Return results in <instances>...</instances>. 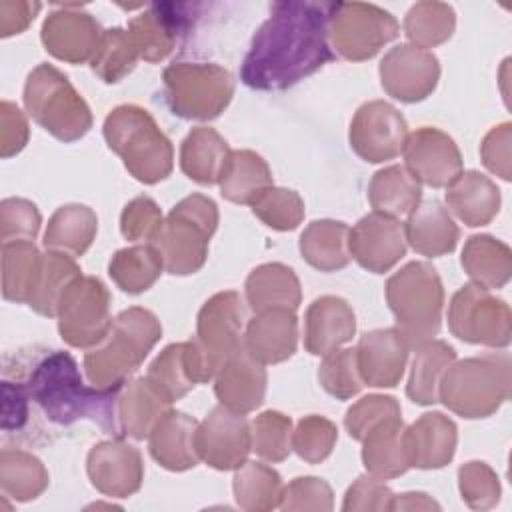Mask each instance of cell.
<instances>
[{"label": "cell", "instance_id": "cell-1", "mask_svg": "<svg viewBox=\"0 0 512 512\" xmlns=\"http://www.w3.org/2000/svg\"><path fill=\"white\" fill-rule=\"evenodd\" d=\"M330 8L332 2H274L242 60V82L254 90H286L334 60Z\"/></svg>", "mask_w": 512, "mask_h": 512}, {"label": "cell", "instance_id": "cell-2", "mask_svg": "<svg viewBox=\"0 0 512 512\" xmlns=\"http://www.w3.org/2000/svg\"><path fill=\"white\" fill-rule=\"evenodd\" d=\"M24 386L50 422L70 426L78 420H92L102 432L124 438L118 422V398L124 382L110 388L84 384L80 368L68 352H48L32 368Z\"/></svg>", "mask_w": 512, "mask_h": 512}, {"label": "cell", "instance_id": "cell-3", "mask_svg": "<svg viewBox=\"0 0 512 512\" xmlns=\"http://www.w3.org/2000/svg\"><path fill=\"white\" fill-rule=\"evenodd\" d=\"M162 336L154 312L132 306L122 310L108 334L84 354V372L90 384L110 388L128 380Z\"/></svg>", "mask_w": 512, "mask_h": 512}, {"label": "cell", "instance_id": "cell-4", "mask_svg": "<svg viewBox=\"0 0 512 512\" xmlns=\"http://www.w3.org/2000/svg\"><path fill=\"white\" fill-rule=\"evenodd\" d=\"M108 148L142 184H158L174 168V148L148 110L136 104L116 106L102 126Z\"/></svg>", "mask_w": 512, "mask_h": 512}, {"label": "cell", "instance_id": "cell-5", "mask_svg": "<svg viewBox=\"0 0 512 512\" xmlns=\"http://www.w3.org/2000/svg\"><path fill=\"white\" fill-rule=\"evenodd\" d=\"M512 390V362L508 352H494L454 360L438 386V402L454 414L476 420L492 416Z\"/></svg>", "mask_w": 512, "mask_h": 512}, {"label": "cell", "instance_id": "cell-6", "mask_svg": "<svg viewBox=\"0 0 512 512\" xmlns=\"http://www.w3.org/2000/svg\"><path fill=\"white\" fill-rule=\"evenodd\" d=\"M386 302L396 318V330L410 348L432 340L442 324L444 288L428 262H408L386 282Z\"/></svg>", "mask_w": 512, "mask_h": 512}, {"label": "cell", "instance_id": "cell-7", "mask_svg": "<svg viewBox=\"0 0 512 512\" xmlns=\"http://www.w3.org/2000/svg\"><path fill=\"white\" fill-rule=\"evenodd\" d=\"M218 228V206L204 194L182 198L164 218L152 244L164 270L174 276L198 272L208 258V242Z\"/></svg>", "mask_w": 512, "mask_h": 512}, {"label": "cell", "instance_id": "cell-8", "mask_svg": "<svg viewBox=\"0 0 512 512\" xmlns=\"http://www.w3.org/2000/svg\"><path fill=\"white\" fill-rule=\"evenodd\" d=\"M26 112L60 142H76L92 128V112L70 80L52 64H38L24 84Z\"/></svg>", "mask_w": 512, "mask_h": 512}, {"label": "cell", "instance_id": "cell-9", "mask_svg": "<svg viewBox=\"0 0 512 512\" xmlns=\"http://www.w3.org/2000/svg\"><path fill=\"white\" fill-rule=\"evenodd\" d=\"M162 80L168 108L184 120H214L234 96L232 74L212 62H174Z\"/></svg>", "mask_w": 512, "mask_h": 512}, {"label": "cell", "instance_id": "cell-10", "mask_svg": "<svg viewBox=\"0 0 512 512\" xmlns=\"http://www.w3.org/2000/svg\"><path fill=\"white\" fill-rule=\"evenodd\" d=\"M398 34L396 18L376 4L332 2L328 40L334 54L346 60H370Z\"/></svg>", "mask_w": 512, "mask_h": 512}, {"label": "cell", "instance_id": "cell-11", "mask_svg": "<svg viewBox=\"0 0 512 512\" xmlns=\"http://www.w3.org/2000/svg\"><path fill=\"white\" fill-rule=\"evenodd\" d=\"M448 328L462 342L506 348L512 340V312L502 298L470 282L450 300Z\"/></svg>", "mask_w": 512, "mask_h": 512}, {"label": "cell", "instance_id": "cell-12", "mask_svg": "<svg viewBox=\"0 0 512 512\" xmlns=\"http://www.w3.org/2000/svg\"><path fill=\"white\" fill-rule=\"evenodd\" d=\"M58 332L74 348L96 346L110 330V292L96 276H78L62 294L56 310Z\"/></svg>", "mask_w": 512, "mask_h": 512}, {"label": "cell", "instance_id": "cell-13", "mask_svg": "<svg viewBox=\"0 0 512 512\" xmlns=\"http://www.w3.org/2000/svg\"><path fill=\"white\" fill-rule=\"evenodd\" d=\"M408 136L404 116L384 100L362 104L350 122V148L366 162L378 164L402 154Z\"/></svg>", "mask_w": 512, "mask_h": 512}, {"label": "cell", "instance_id": "cell-14", "mask_svg": "<svg viewBox=\"0 0 512 512\" xmlns=\"http://www.w3.org/2000/svg\"><path fill=\"white\" fill-rule=\"evenodd\" d=\"M246 320L244 300L236 290L210 296L198 312L194 342L212 362L216 372L224 360L242 346V326Z\"/></svg>", "mask_w": 512, "mask_h": 512}, {"label": "cell", "instance_id": "cell-15", "mask_svg": "<svg viewBox=\"0 0 512 512\" xmlns=\"http://www.w3.org/2000/svg\"><path fill=\"white\" fill-rule=\"evenodd\" d=\"M196 450L202 462L214 470H236L252 452L250 422L246 414L214 406L196 430Z\"/></svg>", "mask_w": 512, "mask_h": 512}, {"label": "cell", "instance_id": "cell-16", "mask_svg": "<svg viewBox=\"0 0 512 512\" xmlns=\"http://www.w3.org/2000/svg\"><path fill=\"white\" fill-rule=\"evenodd\" d=\"M378 72L388 96L414 104L434 92L440 78V62L430 50L398 44L384 54Z\"/></svg>", "mask_w": 512, "mask_h": 512}, {"label": "cell", "instance_id": "cell-17", "mask_svg": "<svg viewBox=\"0 0 512 512\" xmlns=\"http://www.w3.org/2000/svg\"><path fill=\"white\" fill-rule=\"evenodd\" d=\"M402 154L404 168L420 184L432 188H446L462 172V154L456 142L432 126L408 132Z\"/></svg>", "mask_w": 512, "mask_h": 512}, {"label": "cell", "instance_id": "cell-18", "mask_svg": "<svg viewBox=\"0 0 512 512\" xmlns=\"http://www.w3.org/2000/svg\"><path fill=\"white\" fill-rule=\"evenodd\" d=\"M102 32L96 18L84 12L82 6L66 4L44 18L40 38L54 58L68 64H84L92 60Z\"/></svg>", "mask_w": 512, "mask_h": 512}, {"label": "cell", "instance_id": "cell-19", "mask_svg": "<svg viewBox=\"0 0 512 512\" xmlns=\"http://www.w3.org/2000/svg\"><path fill=\"white\" fill-rule=\"evenodd\" d=\"M86 472L100 494L110 498H128L142 486L144 462L138 448L122 438L102 440L90 448Z\"/></svg>", "mask_w": 512, "mask_h": 512}, {"label": "cell", "instance_id": "cell-20", "mask_svg": "<svg viewBox=\"0 0 512 512\" xmlns=\"http://www.w3.org/2000/svg\"><path fill=\"white\" fill-rule=\"evenodd\" d=\"M350 256L368 272L384 274L406 254L404 224L398 218L370 212L350 228Z\"/></svg>", "mask_w": 512, "mask_h": 512}, {"label": "cell", "instance_id": "cell-21", "mask_svg": "<svg viewBox=\"0 0 512 512\" xmlns=\"http://www.w3.org/2000/svg\"><path fill=\"white\" fill-rule=\"evenodd\" d=\"M190 4L156 2L130 20L128 32L144 62H162L192 22Z\"/></svg>", "mask_w": 512, "mask_h": 512}, {"label": "cell", "instance_id": "cell-22", "mask_svg": "<svg viewBox=\"0 0 512 512\" xmlns=\"http://www.w3.org/2000/svg\"><path fill=\"white\" fill-rule=\"evenodd\" d=\"M266 368L244 344L234 350L214 376V394L222 406L238 414L254 412L266 396Z\"/></svg>", "mask_w": 512, "mask_h": 512}, {"label": "cell", "instance_id": "cell-23", "mask_svg": "<svg viewBox=\"0 0 512 512\" xmlns=\"http://www.w3.org/2000/svg\"><path fill=\"white\" fill-rule=\"evenodd\" d=\"M408 350V342L396 328L366 332L356 346L362 382L372 388H394L404 376Z\"/></svg>", "mask_w": 512, "mask_h": 512}, {"label": "cell", "instance_id": "cell-24", "mask_svg": "<svg viewBox=\"0 0 512 512\" xmlns=\"http://www.w3.org/2000/svg\"><path fill=\"white\" fill-rule=\"evenodd\" d=\"M456 442L458 428L442 412H426L404 428V448L410 468H444L454 458Z\"/></svg>", "mask_w": 512, "mask_h": 512}, {"label": "cell", "instance_id": "cell-25", "mask_svg": "<svg viewBox=\"0 0 512 512\" xmlns=\"http://www.w3.org/2000/svg\"><path fill=\"white\" fill-rule=\"evenodd\" d=\"M356 332V316L352 306L340 296L316 298L304 316V348L312 356H326L346 342Z\"/></svg>", "mask_w": 512, "mask_h": 512}, {"label": "cell", "instance_id": "cell-26", "mask_svg": "<svg viewBox=\"0 0 512 512\" xmlns=\"http://www.w3.org/2000/svg\"><path fill=\"white\" fill-rule=\"evenodd\" d=\"M198 422L186 412L168 408L148 434L150 456L170 472H184L200 462L196 450Z\"/></svg>", "mask_w": 512, "mask_h": 512}, {"label": "cell", "instance_id": "cell-27", "mask_svg": "<svg viewBox=\"0 0 512 512\" xmlns=\"http://www.w3.org/2000/svg\"><path fill=\"white\" fill-rule=\"evenodd\" d=\"M242 344L264 366L292 358L298 346L296 312L274 308L254 314L246 324Z\"/></svg>", "mask_w": 512, "mask_h": 512}, {"label": "cell", "instance_id": "cell-28", "mask_svg": "<svg viewBox=\"0 0 512 512\" xmlns=\"http://www.w3.org/2000/svg\"><path fill=\"white\" fill-rule=\"evenodd\" d=\"M404 236L406 244H410L414 252L436 258L450 254L456 248L460 230L442 202L420 200L408 214Z\"/></svg>", "mask_w": 512, "mask_h": 512}, {"label": "cell", "instance_id": "cell-29", "mask_svg": "<svg viewBox=\"0 0 512 512\" xmlns=\"http://www.w3.org/2000/svg\"><path fill=\"white\" fill-rule=\"evenodd\" d=\"M446 206L470 228L486 226L500 210V190L476 170L460 172L446 186Z\"/></svg>", "mask_w": 512, "mask_h": 512}, {"label": "cell", "instance_id": "cell-30", "mask_svg": "<svg viewBox=\"0 0 512 512\" xmlns=\"http://www.w3.org/2000/svg\"><path fill=\"white\" fill-rule=\"evenodd\" d=\"M246 304L258 314L274 308L294 310L300 306L302 290L294 270L280 262H268L256 266L244 284Z\"/></svg>", "mask_w": 512, "mask_h": 512}, {"label": "cell", "instance_id": "cell-31", "mask_svg": "<svg viewBox=\"0 0 512 512\" xmlns=\"http://www.w3.org/2000/svg\"><path fill=\"white\" fill-rule=\"evenodd\" d=\"M404 422L400 416L386 418L372 426L362 442V462L368 474L382 480L402 476L410 464L404 448Z\"/></svg>", "mask_w": 512, "mask_h": 512}, {"label": "cell", "instance_id": "cell-32", "mask_svg": "<svg viewBox=\"0 0 512 512\" xmlns=\"http://www.w3.org/2000/svg\"><path fill=\"white\" fill-rule=\"evenodd\" d=\"M230 152L228 142L214 128L196 126L182 140L180 168L190 180L212 186L218 184Z\"/></svg>", "mask_w": 512, "mask_h": 512}, {"label": "cell", "instance_id": "cell-33", "mask_svg": "<svg viewBox=\"0 0 512 512\" xmlns=\"http://www.w3.org/2000/svg\"><path fill=\"white\" fill-rule=\"evenodd\" d=\"M172 404L148 382L146 376L126 380L118 398V422L122 436L144 440L156 420Z\"/></svg>", "mask_w": 512, "mask_h": 512}, {"label": "cell", "instance_id": "cell-34", "mask_svg": "<svg viewBox=\"0 0 512 512\" xmlns=\"http://www.w3.org/2000/svg\"><path fill=\"white\" fill-rule=\"evenodd\" d=\"M96 232L98 216L92 208L84 204H64L50 216L42 242L46 250L78 258L92 246Z\"/></svg>", "mask_w": 512, "mask_h": 512}, {"label": "cell", "instance_id": "cell-35", "mask_svg": "<svg viewBox=\"0 0 512 512\" xmlns=\"http://www.w3.org/2000/svg\"><path fill=\"white\" fill-rule=\"evenodd\" d=\"M350 226L340 220H314L300 234L302 258L320 272H336L352 260Z\"/></svg>", "mask_w": 512, "mask_h": 512}, {"label": "cell", "instance_id": "cell-36", "mask_svg": "<svg viewBox=\"0 0 512 512\" xmlns=\"http://www.w3.org/2000/svg\"><path fill=\"white\" fill-rule=\"evenodd\" d=\"M460 262L472 284L486 290L502 288L512 274V250L490 234L470 236Z\"/></svg>", "mask_w": 512, "mask_h": 512}, {"label": "cell", "instance_id": "cell-37", "mask_svg": "<svg viewBox=\"0 0 512 512\" xmlns=\"http://www.w3.org/2000/svg\"><path fill=\"white\" fill-rule=\"evenodd\" d=\"M220 194L234 204H252L274 178L266 160L252 150H232L218 180Z\"/></svg>", "mask_w": 512, "mask_h": 512}, {"label": "cell", "instance_id": "cell-38", "mask_svg": "<svg viewBox=\"0 0 512 512\" xmlns=\"http://www.w3.org/2000/svg\"><path fill=\"white\" fill-rule=\"evenodd\" d=\"M414 358L406 384V396L420 406L438 402V386L446 368L456 360V350L444 340H426L414 346Z\"/></svg>", "mask_w": 512, "mask_h": 512}, {"label": "cell", "instance_id": "cell-39", "mask_svg": "<svg viewBox=\"0 0 512 512\" xmlns=\"http://www.w3.org/2000/svg\"><path fill=\"white\" fill-rule=\"evenodd\" d=\"M42 270V252L34 240L2 244V296L10 302L30 304Z\"/></svg>", "mask_w": 512, "mask_h": 512}, {"label": "cell", "instance_id": "cell-40", "mask_svg": "<svg viewBox=\"0 0 512 512\" xmlns=\"http://www.w3.org/2000/svg\"><path fill=\"white\" fill-rule=\"evenodd\" d=\"M422 198L420 182L400 164L378 170L368 184V202L378 214L392 218L410 214Z\"/></svg>", "mask_w": 512, "mask_h": 512}, {"label": "cell", "instance_id": "cell-41", "mask_svg": "<svg viewBox=\"0 0 512 512\" xmlns=\"http://www.w3.org/2000/svg\"><path fill=\"white\" fill-rule=\"evenodd\" d=\"M232 490L234 500L242 510L266 512L280 508L284 484L274 468L256 460H246L234 470Z\"/></svg>", "mask_w": 512, "mask_h": 512}, {"label": "cell", "instance_id": "cell-42", "mask_svg": "<svg viewBox=\"0 0 512 512\" xmlns=\"http://www.w3.org/2000/svg\"><path fill=\"white\" fill-rule=\"evenodd\" d=\"M48 470L40 458L26 450L4 448L0 452V490L16 502L38 498L48 488Z\"/></svg>", "mask_w": 512, "mask_h": 512}, {"label": "cell", "instance_id": "cell-43", "mask_svg": "<svg viewBox=\"0 0 512 512\" xmlns=\"http://www.w3.org/2000/svg\"><path fill=\"white\" fill-rule=\"evenodd\" d=\"M164 270L162 256L152 244H134L118 250L108 264L114 284L128 294H142L154 286Z\"/></svg>", "mask_w": 512, "mask_h": 512}, {"label": "cell", "instance_id": "cell-44", "mask_svg": "<svg viewBox=\"0 0 512 512\" xmlns=\"http://www.w3.org/2000/svg\"><path fill=\"white\" fill-rule=\"evenodd\" d=\"M404 34L412 46L428 50L452 38L456 28L454 8L446 2H416L404 16Z\"/></svg>", "mask_w": 512, "mask_h": 512}, {"label": "cell", "instance_id": "cell-45", "mask_svg": "<svg viewBox=\"0 0 512 512\" xmlns=\"http://www.w3.org/2000/svg\"><path fill=\"white\" fill-rule=\"evenodd\" d=\"M78 276H82V270L72 256L62 254V252H52V250L44 252L38 286H36V292L28 306L40 316H48V318L56 316L58 302H60L64 290Z\"/></svg>", "mask_w": 512, "mask_h": 512}, {"label": "cell", "instance_id": "cell-46", "mask_svg": "<svg viewBox=\"0 0 512 512\" xmlns=\"http://www.w3.org/2000/svg\"><path fill=\"white\" fill-rule=\"evenodd\" d=\"M146 378L170 404L184 398L196 386L186 342L168 344L148 366Z\"/></svg>", "mask_w": 512, "mask_h": 512}, {"label": "cell", "instance_id": "cell-47", "mask_svg": "<svg viewBox=\"0 0 512 512\" xmlns=\"http://www.w3.org/2000/svg\"><path fill=\"white\" fill-rule=\"evenodd\" d=\"M138 58L130 32L116 26L102 32L100 44L90 60V68L102 82L116 84L134 70Z\"/></svg>", "mask_w": 512, "mask_h": 512}, {"label": "cell", "instance_id": "cell-48", "mask_svg": "<svg viewBox=\"0 0 512 512\" xmlns=\"http://www.w3.org/2000/svg\"><path fill=\"white\" fill-rule=\"evenodd\" d=\"M252 452L266 462H282L292 452V420L276 410H266L250 422Z\"/></svg>", "mask_w": 512, "mask_h": 512}, {"label": "cell", "instance_id": "cell-49", "mask_svg": "<svg viewBox=\"0 0 512 512\" xmlns=\"http://www.w3.org/2000/svg\"><path fill=\"white\" fill-rule=\"evenodd\" d=\"M252 214L268 228L288 232L304 220V200L296 190L270 186L252 204Z\"/></svg>", "mask_w": 512, "mask_h": 512}, {"label": "cell", "instance_id": "cell-50", "mask_svg": "<svg viewBox=\"0 0 512 512\" xmlns=\"http://www.w3.org/2000/svg\"><path fill=\"white\" fill-rule=\"evenodd\" d=\"M318 382L336 400H350L360 394L364 382L358 370L356 348H338L326 354L318 368Z\"/></svg>", "mask_w": 512, "mask_h": 512}, {"label": "cell", "instance_id": "cell-51", "mask_svg": "<svg viewBox=\"0 0 512 512\" xmlns=\"http://www.w3.org/2000/svg\"><path fill=\"white\" fill-rule=\"evenodd\" d=\"M338 440V428L324 416H304L292 430V450L308 464L324 462Z\"/></svg>", "mask_w": 512, "mask_h": 512}, {"label": "cell", "instance_id": "cell-52", "mask_svg": "<svg viewBox=\"0 0 512 512\" xmlns=\"http://www.w3.org/2000/svg\"><path fill=\"white\" fill-rule=\"evenodd\" d=\"M458 488L462 500L472 510L494 508L500 500V482L486 462H466L458 468Z\"/></svg>", "mask_w": 512, "mask_h": 512}, {"label": "cell", "instance_id": "cell-53", "mask_svg": "<svg viewBox=\"0 0 512 512\" xmlns=\"http://www.w3.org/2000/svg\"><path fill=\"white\" fill-rule=\"evenodd\" d=\"M42 216L34 202L26 198H4L0 202V240H34L38 236Z\"/></svg>", "mask_w": 512, "mask_h": 512}, {"label": "cell", "instance_id": "cell-54", "mask_svg": "<svg viewBox=\"0 0 512 512\" xmlns=\"http://www.w3.org/2000/svg\"><path fill=\"white\" fill-rule=\"evenodd\" d=\"M400 414H402V410H400V404L396 398L384 396V394H368L348 408V412L344 416V426H346L350 438L360 442L372 426H376L378 422H382L386 418L400 416Z\"/></svg>", "mask_w": 512, "mask_h": 512}, {"label": "cell", "instance_id": "cell-55", "mask_svg": "<svg viewBox=\"0 0 512 512\" xmlns=\"http://www.w3.org/2000/svg\"><path fill=\"white\" fill-rule=\"evenodd\" d=\"M164 216L158 204L148 196H138L130 200L120 214V232L132 242H152L160 230Z\"/></svg>", "mask_w": 512, "mask_h": 512}, {"label": "cell", "instance_id": "cell-56", "mask_svg": "<svg viewBox=\"0 0 512 512\" xmlns=\"http://www.w3.org/2000/svg\"><path fill=\"white\" fill-rule=\"evenodd\" d=\"M282 510H314L328 512L332 510V488L326 480L316 476L294 478L282 490Z\"/></svg>", "mask_w": 512, "mask_h": 512}, {"label": "cell", "instance_id": "cell-57", "mask_svg": "<svg viewBox=\"0 0 512 512\" xmlns=\"http://www.w3.org/2000/svg\"><path fill=\"white\" fill-rule=\"evenodd\" d=\"M392 490L382 482V478L364 474L354 480V484L346 490L342 510L354 512V510H390L392 504Z\"/></svg>", "mask_w": 512, "mask_h": 512}, {"label": "cell", "instance_id": "cell-58", "mask_svg": "<svg viewBox=\"0 0 512 512\" xmlns=\"http://www.w3.org/2000/svg\"><path fill=\"white\" fill-rule=\"evenodd\" d=\"M510 144H512V124L504 122L494 126L480 144L482 164L502 180H510Z\"/></svg>", "mask_w": 512, "mask_h": 512}, {"label": "cell", "instance_id": "cell-59", "mask_svg": "<svg viewBox=\"0 0 512 512\" xmlns=\"http://www.w3.org/2000/svg\"><path fill=\"white\" fill-rule=\"evenodd\" d=\"M30 128L24 112L8 102H0V156L10 158L28 144Z\"/></svg>", "mask_w": 512, "mask_h": 512}, {"label": "cell", "instance_id": "cell-60", "mask_svg": "<svg viewBox=\"0 0 512 512\" xmlns=\"http://www.w3.org/2000/svg\"><path fill=\"white\" fill-rule=\"evenodd\" d=\"M28 390L24 384L2 382V428L18 430L28 420Z\"/></svg>", "mask_w": 512, "mask_h": 512}, {"label": "cell", "instance_id": "cell-61", "mask_svg": "<svg viewBox=\"0 0 512 512\" xmlns=\"http://www.w3.org/2000/svg\"><path fill=\"white\" fill-rule=\"evenodd\" d=\"M40 8H42L40 2L2 0L0 2V36L8 38L24 32Z\"/></svg>", "mask_w": 512, "mask_h": 512}, {"label": "cell", "instance_id": "cell-62", "mask_svg": "<svg viewBox=\"0 0 512 512\" xmlns=\"http://www.w3.org/2000/svg\"><path fill=\"white\" fill-rule=\"evenodd\" d=\"M438 510L440 504L424 492H404L392 498L390 510Z\"/></svg>", "mask_w": 512, "mask_h": 512}]
</instances>
